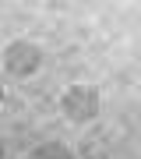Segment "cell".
<instances>
[{"label":"cell","instance_id":"7a4b0ae2","mask_svg":"<svg viewBox=\"0 0 141 159\" xmlns=\"http://www.w3.org/2000/svg\"><path fill=\"white\" fill-rule=\"evenodd\" d=\"M39 64H42V53H39V46H32L28 39H14L4 50V67L14 78H32L39 71Z\"/></svg>","mask_w":141,"mask_h":159},{"label":"cell","instance_id":"6da1fadb","mask_svg":"<svg viewBox=\"0 0 141 159\" xmlns=\"http://www.w3.org/2000/svg\"><path fill=\"white\" fill-rule=\"evenodd\" d=\"M99 89L92 85H71L67 92L60 96V110L71 124H88V120L99 117Z\"/></svg>","mask_w":141,"mask_h":159},{"label":"cell","instance_id":"3957f363","mask_svg":"<svg viewBox=\"0 0 141 159\" xmlns=\"http://www.w3.org/2000/svg\"><path fill=\"white\" fill-rule=\"evenodd\" d=\"M28 159H74V152L64 142H46V145H35L28 152Z\"/></svg>","mask_w":141,"mask_h":159},{"label":"cell","instance_id":"277c9868","mask_svg":"<svg viewBox=\"0 0 141 159\" xmlns=\"http://www.w3.org/2000/svg\"><path fill=\"white\" fill-rule=\"evenodd\" d=\"M7 156V145H4V138H0V159H4Z\"/></svg>","mask_w":141,"mask_h":159},{"label":"cell","instance_id":"5b68a950","mask_svg":"<svg viewBox=\"0 0 141 159\" xmlns=\"http://www.w3.org/2000/svg\"><path fill=\"white\" fill-rule=\"evenodd\" d=\"M0 102H4V85H0Z\"/></svg>","mask_w":141,"mask_h":159}]
</instances>
